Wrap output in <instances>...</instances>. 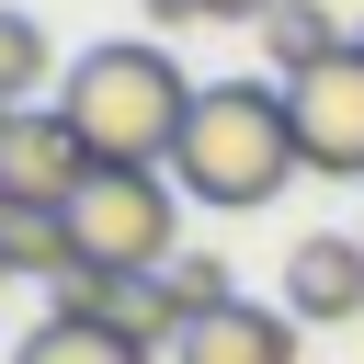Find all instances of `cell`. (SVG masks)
I'll return each instance as SVG.
<instances>
[{"instance_id":"obj_1","label":"cell","mask_w":364,"mask_h":364,"mask_svg":"<svg viewBox=\"0 0 364 364\" xmlns=\"http://www.w3.org/2000/svg\"><path fill=\"white\" fill-rule=\"evenodd\" d=\"M193 91L205 80H182V57H159L148 34H125V46H91L57 80V114L80 125L91 171H171V148L193 125Z\"/></svg>"},{"instance_id":"obj_2","label":"cell","mask_w":364,"mask_h":364,"mask_svg":"<svg viewBox=\"0 0 364 364\" xmlns=\"http://www.w3.org/2000/svg\"><path fill=\"white\" fill-rule=\"evenodd\" d=\"M296 125H284V80H205L193 91V125L171 148V193L216 205V216H250L296 182Z\"/></svg>"},{"instance_id":"obj_3","label":"cell","mask_w":364,"mask_h":364,"mask_svg":"<svg viewBox=\"0 0 364 364\" xmlns=\"http://www.w3.org/2000/svg\"><path fill=\"white\" fill-rule=\"evenodd\" d=\"M171 228H182V205H171V171H91L80 193H68V239H80V262L91 273H171Z\"/></svg>"},{"instance_id":"obj_4","label":"cell","mask_w":364,"mask_h":364,"mask_svg":"<svg viewBox=\"0 0 364 364\" xmlns=\"http://www.w3.org/2000/svg\"><path fill=\"white\" fill-rule=\"evenodd\" d=\"M284 125H296V159L318 182H364V34L284 80Z\"/></svg>"},{"instance_id":"obj_5","label":"cell","mask_w":364,"mask_h":364,"mask_svg":"<svg viewBox=\"0 0 364 364\" xmlns=\"http://www.w3.org/2000/svg\"><path fill=\"white\" fill-rule=\"evenodd\" d=\"M80 182H91V148H80V125H68L57 102L0 114V193H11V205H68Z\"/></svg>"},{"instance_id":"obj_6","label":"cell","mask_w":364,"mask_h":364,"mask_svg":"<svg viewBox=\"0 0 364 364\" xmlns=\"http://www.w3.org/2000/svg\"><path fill=\"white\" fill-rule=\"evenodd\" d=\"M284 318L296 330H330V318H364V239H341V228H307L296 250H284Z\"/></svg>"},{"instance_id":"obj_7","label":"cell","mask_w":364,"mask_h":364,"mask_svg":"<svg viewBox=\"0 0 364 364\" xmlns=\"http://www.w3.org/2000/svg\"><path fill=\"white\" fill-rule=\"evenodd\" d=\"M159 364H296V318L284 307H216V318H182V341Z\"/></svg>"},{"instance_id":"obj_8","label":"cell","mask_w":364,"mask_h":364,"mask_svg":"<svg viewBox=\"0 0 364 364\" xmlns=\"http://www.w3.org/2000/svg\"><path fill=\"white\" fill-rule=\"evenodd\" d=\"M0 273H80V239H68V205H0Z\"/></svg>"},{"instance_id":"obj_9","label":"cell","mask_w":364,"mask_h":364,"mask_svg":"<svg viewBox=\"0 0 364 364\" xmlns=\"http://www.w3.org/2000/svg\"><path fill=\"white\" fill-rule=\"evenodd\" d=\"M11 364H159V353H136L125 330H91V318H34Z\"/></svg>"},{"instance_id":"obj_10","label":"cell","mask_w":364,"mask_h":364,"mask_svg":"<svg viewBox=\"0 0 364 364\" xmlns=\"http://www.w3.org/2000/svg\"><path fill=\"white\" fill-rule=\"evenodd\" d=\"M262 46H273V80H296V68H318L330 46H353V34L330 23V0H273V23H262Z\"/></svg>"},{"instance_id":"obj_11","label":"cell","mask_w":364,"mask_h":364,"mask_svg":"<svg viewBox=\"0 0 364 364\" xmlns=\"http://www.w3.org/2000/svg\"><path fill=\"white\" fill-rule=\"evenodd\" d=\"M46 80H57V57H46V23H34V11H0V114H23Z\"/></svg>"},{"instance_id":"obj_12","label":"cell","mask_w":364,"mask_h":364,"mask_svg":"<svg viewBox=\"0 0 364 364\" xmlns=\"http://www.w3.org/2000/svg\"><path fill=\"white\" fill-rule=\"evenodd\" d=\"M159 284H171V307H182V318H216V307H239V284H228V262H216V250H182Z\"/></svg>"},{"instance_id":"obj_13","label":"cell","mask_w":364,"mask_h":364,"mask_svg":"<svg viewBox=\"0 0 364 364\" xmlns=\"http://www.w3.org/2000/svg\"><path fill=\"white\" fill-rule=\"evenodd\" d=\"M136 11H148L159 34H171V23H205V0H136Z\"/></svg>"},{"instance_id":"obj_14","label":"cell","mask_w":364,"mask_h":364,"mask_svg":"<svg viewBox=\"0 0 364 364\" xmlns=\"http://www.w3.org/2000/svg\"><path fill=\"white\" fill-rule=\"evenodd\" d=\"M205 23H273V0H205Z\"/></svg>"}]
</instances>
